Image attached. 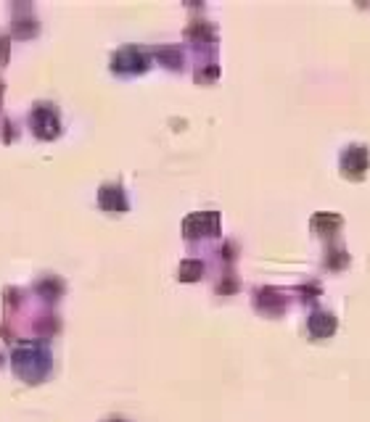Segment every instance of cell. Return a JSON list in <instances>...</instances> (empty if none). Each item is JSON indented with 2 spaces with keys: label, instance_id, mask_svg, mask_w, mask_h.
<instances>
[{
  "label": "cell",
  "instance_id": "1",
  "mask_svg": "<svg viewBox=\"0 0 370 422\" xmlns=\"http://www.w3.org/2000/svg\"><path fill=\"white\" fill-rule=\"evenodd\" d=\"M217 225H219L217 214H193V217L182 225V230L188 232L191 238H196V235H214V232H217Z\"/></svg>",
  "mask_w": 370,
  "mask_h": 422
},
{
  "label": "cell",
  "instance_id": "2",
  "mask_svg": "<svg viewBox=\"0 0 370 422\" xmlns=\"http://www.w3.org/2000/svg\"><path fill=\"white\" fill-rule=\"evenodd\" d=\"M336 330V320H333L331 314H315L309 320V333L317 335V338H326Z\"/></svg>",
  "mask_w": 370,
  "mask_h": 422
},
{
  "label": "cell",
  "instance_id": "3",
  "mask_svg": "<svg viewBox=\"0 0 370 422\" xmlns=\"http://www.w3.org/2000/svg\"><path fill=\"white\" fill-rule=\"evenodd\" d=\"M352 167H357V177L365 172V167H367V153H365V148H352L349 153L344 156V169H346V174H352Z\"/></svg>",
  "mask_w": 370,
  "mask_h": 422
},
{
  "label": "cell",
  "instance_id": "4",
  "mask_svg": "<svg viewBox=\"0 0 370 422\" xmlns=\"http://www.w3.org/2000/svg\"><path fill=\"white\" fill-rule=\"evenodd\" d=\"M101 203L109 211H122L124 208V195L117 190V187H103L101 190Z\"/></svg>",
  "mask_w": 370,
  "mask_h": 422
},
{
  "label": "cell",
  "instance_id": "5",
  "mask_svg": "<svg viewBox=\"0 0 370 422\" xmlns=\"http://www.w3.org/2000/svg\"><path fill=\"white\" fill-rule=\"evenodd\" d=\"M312 225H315L320 232H326V227H339L341 225V217H331V214H320L312 219Z\"/></svg>",
  "mask_w": 370,
  "mask_h": 422
},
{
  "label": "cell",
  "instance_id": "6",
  "mask_svg": "<svg viewBox=\"0 0 370 422\" xmlns=\"http://www.w3.org/2000/svg\"><path fill=\"white\" fill-rule=\"evenodd\" d=\"M180 272H182V275H180L182 280H196V277L201 275V264H199V261H185V264L180 267Z\"/></svg>",
  "mask_w": 370,
  "mask_h": 422
}]
</instances>
